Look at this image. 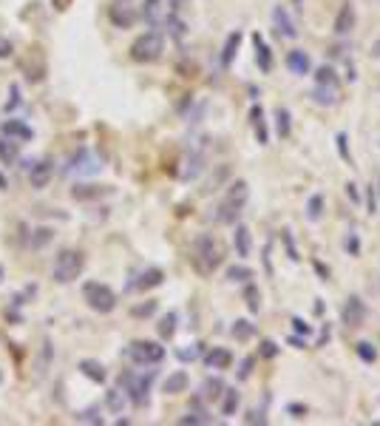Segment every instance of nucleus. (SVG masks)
Wrapping results in <instances>:
<instances>
[{"label": "nucleus", "instance_id": "1", "mask_svg": "<svg viewBox=\"0 0 380 426\" xmlns=\"http://www.w3.org/2000/svg\"><path fill=\"white\" fill-rule=\"evenodd\" d=\"M224 262V247L213 233H199L190 247V265L199 276H213Z\"/></svg>", "mask_w": 380, "mask_h": 426}, {"label": "nucleus", "instance_id": "2", "mask_svg": "<svg viewBox=\"0 0 380 426\" xmlns=\"http://www.w3.org/2000/svg\"><path fill=\"white\" fill-rule=\"evenodd\" d=\"M247 199H250V185H247L244 179L230 182L224 199L219 202L216 213H213V219H216L219 225H235V219L242 216V210H244Z\"/></svg>", "mask_w": 380, "mask_h": 426}, {"label": "nucleus", "instance_id": "3", "mask_svg": "<svg viewBox=\"0 0 380 426\" xmlns=\"http://www.w3.org/2000/svg\"><path fill=\"white\" fill-rule=\"evenodd\" d=\"M151 387H154V372H123L120 375V389L125 392V398L131 400L134 407H148L151 400Z\"/></svg>", "mask_w": 380, "mask_h": 426}, {"label": "nucleus", "instance_id": "4", "mask_svg": "<svg viewBox=\"0 0 380 426\" xmlns=\"http://www.w3.org/2000/svg\"><path fill=\"white\" fill-rule=\"evenodd\" d=\"M83 270H85V256H83V250L65 247V250H60L57 258H54V270H52V276H54L57 284H71L74 278L83 276Z\"/></svg>", "mask_w": 380, "mask_h": 426}, {"label": "nucleus", "instance_id": "5", "mask_svg": "<svg viewBox=\"0 0 380 426\" xmlns=\"http://www.w3.org/2000/svg\"><path fill=\"white\" fill-rule=\"evenodd\" d=\"M165 54V37L162 32H145L139 34L134 43H131V60L134 63H156L159 57Z\"/></svg>", "mask_w": 380, "mask_h": 426}, {"label": "nucleus", "instance_id": "6", "mask_svg": "<svg viewBox=\"0 0 380 426\" xmlns=\"http://www.w3.org/2000/svg\"><path fill=\"white\" fill-rule=\"evenodd\" d=\"M83 298H85V304L91 307V310L100 313V316H108V313L116 310V293L103 281H88L83 287Z\"/></svg>", "mask_w": 380, "mask_h": 426}, {"label": "nucleus", "instance_id": "7", "mask_svg": "<svg viewBox=\"0 0 380 426\" xmlns=\"http://www.w3.org/2000/svg\"><path fill=\"white\" fill-rule=\"evenodd\" d=\"M125 355L131 358V364L136 367H156L165 361V347L159 341H148V338H136L128 344Z\"/></svg>", "mask_w": 380, "mask_h": 426}, {"label": "nucleus", "instance_id": "8", "mask_svg": "<svg viewBox=\"0 0 380 426\" xmlns=\"http://www.w3.org/2000/svg\"><path fill=\"white\" fill-rule=\"evenodd\" d=\"M103 171V165L97 159V154L88 151V148H80L77 154H71V159L65 162V174H77V176H91Z\"/></svg>", "mask_w": 380, "mask_h": 426}, {"label": "nucleus", "instance_id": "9", "mask_svg": "<svg viewBox=\"0 0 380 426\" xmlns=\"http://www.w3.org/2000/svg\"><path fill=\"white\" fill-rule=\"evenodd\" d=\"M207 168V156L202 148H187L184 156H182V165H179V179L182 182H193L204 174Z\"/></svg>", "mask_w": 380, "mask_h": 426}, {"label": "nucleus", "instance_id": "10", "mask_svg": "<svg viewBox=\"0 0 380 426\" xmlns=\"http://www.w3.org/2000/svg\"><path fill=\"white\" fill-rule=\"evenodd\" d=\"M341 321L346 324V327H363V321H366V304H363V298L361 296H349L346 301H344V307H341Z\"/></svg>", "mask_w": 380, "mask_h": 426}, {"label": "nucleus", "instance_id": "11", "mask_svg": "<svg viewBox=\"0 0 380 426\" xmlns=\"http://www.w3.org/2000/svg\"><path fill=\"white\" fill-rule=\"evenodd\" d=\"M52 176H54V162L52 159H40L29 168V185L34 187V191H43V187L52 182Z\"/></svg>", "mask_w": 380, "mask_h": 426}, {"label": "nucleus", "instance_id": "12", "mask_svg": "<svg viewBox=\"0 0 380 426\" xmlns=\"http://www.w3.org/2000/svg\"><path fill=\"white\" fill-rule=\"evenodd\" d=\"M273 26L281 37H287V40H295L298 37V26H295V20L290 17V12L284 9V6H273Z\"/></svg>", "mask_w": 380, "mask_h": 426}, {"label": "nucleus", "instance_id": "13", "mask_svg": "<svg viewBox=\"0 0 380 426\" xmlns=\"http://www.w3.org/2000/svg\"><path fill=\"white\" fill-rule=\"evenodd\" d=\"M162 281H165V273H162L159 267H148V270H142V273L136 276V281H131V284H128V290L145 293V290H154V287H159Z\"/></svg>", "mask_w": 380, "mask_h": 426}, {"label": "nucleus", "instance_id": "14", "mask_svg": "<svg viewBox=\"0 0 380 426\" xmlns=\"http://www.w3.org/2000/svg\"><path fill=\"white\" fill-rule=\"evenodd\" d=\"M355 20H358V12H355L352 3H344L335 14V23H332V32H335L338 37H346L352 29H355Z\"/></svg>", "mask_w": 380, "mask_h": 426}, {"label": "nucleus", "instance_id": "15", "mask_svg": "<svg viewBox=\"0 0 380 426\" xmlns=\"http://www.w3.org/2000/svg\"><path fill=\"white\" fill-rule=\"evenodd\" d=\"M108 17H111V23L116 29H131L136 23V9L131 3H114L108 9Z\"/></svg>", "mask_w": 380, "mask_h": 426}, {"label": "nucleus", "instance_id": "16", "mask_svg": "<svg viewBox=\"0 0 380 426\" xmlns=\"http://www.w3.org/2000/svg\"><path fill=\"white\" fill-rule=\"evenodd\" d=\"M233 364V352L227 347H210L204 352V367L207 369H230Z\"/></svg>", "mask_w": 380, "mask_h": 426}, {"label": "nucleus", "instance_id": "17", "mask_svg": "<svg viewBox=\"0 0 380 426\" xmlns=\"http://www.w3.org/2000/svg\"><path fill=\"white\" fill-rule=\"evenodd\" d=\"M284 63H287V68L293 71L295 77H306L313 71V60H310V54H306L304 49H293Z\"/></svg>", "mask_w": 380, "mask_h": 426}, {"label": "nucleus", "instance_id": "18", "mask_svg": "<svg viewBox=\"0 0 380 426\" xmlns=\"http://www.w3.org/2000/svg\"><path fill=\"white\" fill-rule=\"evenodd\" d=\"M250 125H253V134L258 139V145H267V142H270V131H267V120H264V108H261V103H255L250 108Z\"/></svg>", "mask_w": 380, "mask_h": 426}, {"label": "nucleus", "instance_id": "19", "mask_svg": "<svg viewBox=\"0 0 380 426\" xmlns=\"http://www.w3.org/2000/svg\"><path fill=\"white\" fill-rule=\"evenodd\" d=\"M0 134H3V136H12V139H17V142H32V139H34L32 125H26L23 120H6L3 125H0Z\"/></svg>", "mask_w": 380, "mask_h": 426}, {"label": "nucleus", "instance_id": "20", "mask_svg": "<svg viewBox=\"0 0 380 426\" xmlns=\"http://www.w3.org/2000/svg\"><path fill=\"white\" fill-rule=\"evenodd\" d=\"M253 49H255V63H258V68L264 71V74H270V71H273V52H270L267 40L261 37L258 32L253 34Z\"/></svg>", "mask_w": 380, "mask_h": 426}, {"label": "nucleus", "instance_id": "21", "mask_svg": "<svg viewBox=\"0 0 380 426\" xmlns=\"http://www.w3.org/2000/svg\"><path fill=\"white\" fill-rule=\"evenodd\" d=\"M213 418H210V412L204 409V400L202 398H196L193 404H190V409H187V415H182L179 418V423H190V426H204V423H210Z\"/></svg>", "mask_w": 380, "mask_h": 426}, {"label": "nucleus", "instance_id": "22", "mask_svg": "<svg viewBox=\"0 0 380 426\" xmlns=\"http://www.w3.org/2000/svg\"><path fill=\"white\" fill-rule=\"evenodd\" d=\"M108 194H111V187H108V185H85V182H80V185L71 187V196L80 199V202L100 199V196H108Z\"/></svg>", "mask_w": 380, "mask_h": 426}, {"label": "nucleus", "instance_id": "23", "mask_svg": "<svg viewBox=\"0 0 380 426\" xmlns=\"http://www.w3.org/2000/svg\"><path fill=\"white\" fill-rule=\"evenodd\" d=\"M187 387H190L187 372H184V369H176V372H171L168 378H165L162 392H165V395H179V392H184Z\"/></svg>", "mask_w": 380, "mask_h": 426}, {"label": "nucleus", "instance_id": "24", "mask_svg": "<svg viewBox=\"0 0 380 426\" xmlns=\"http://www.w3.org/2000/svg\"><path fill=\"white\" fill-rule=\"evenodd\" d=\"M222 392H224V381H222L219 375H210V378H204L202 387H199V398H202V400H219V398H222Z\"/></svg>", "mask_w": 380, "mask_h": 426}, {"label": "nucleus", "instance_id": "25", "mask_svg": "<svg viewBox=\"0 0 380 426\" xmlns=\"http://www.w3.org/2000/svg\"><path fill=\"white\" fill-rule=\"evenodd\" d=\"M244 34L242 32H230L227 40H224V49H222V68H230L233 65V57L239 54V45H242Z\"/></svg>", "mask_w": 380, "mask_h": 426}, {"label": "nucleus", "instance_id": "26", "mask_svg": "<svg viewBox=\"0 0 380 426\" xmlns=\"http://www.w3.org/2000/svg\"><path fill=\"white\" fill-rule=\"evenodd\" d=\"M162 3H165V0H145V3H142V20H145L148 23V26H159V23L165 20V14H162Z\"/></svg>", "mask_w": 380, "mask_h": 426}, {"label": "nucleus", "instance_id": "27", "mask_svg": "<svg viewBox=\"0 0 380 426\" xmlns=\"http://www.w3.org/2000/svg\"><path fill=\"white\" fill-rule=\"evenodd\" d=\"M233 247H235V253H239L242 258H247V256H250L253 239H250V230H247V225H235V230H233Z\"/></svg>", "mask_w": 380, "mask_h": 426}, {"label": "nucleus", "instance_id": "28", "mask_svg": "<svg viewBox=\"0 0 380 426\" xmlns=\"http://www.w3.org/2000/svg\"><path fill=\"white\" fill-rule=\"evenodd\" d=\"M20 156V142L12 136H0V162L3 165H14Z\"/></svg>", "mask_w": 380, "mask_h": 426}, {"label": "nucleus", "instance_id": "29", "mask_svg": "<svg viewBox=\"0 0 380 426\" xmlns=\"http://www.w3.org/2000/svg\"><path fill=\"white\" fill-rule=\"evenodd\" d=\"M315 85H324V88H335V91H341L338 71L332 68V65H321V68H315Z\"/></svg>", "mask_w": 380, "mask_h": 426}, {"label": "nucleus", "instance_id": "30", "mask_svg": "<svg viewBox=\"0 0 380 426\" xmlns=\"http://www.w3.org/2000/svg\"><path fill=\"white\" fill-rule=\"evenodd\" d=\"M176 324H179V316L171 310V313H165L162 318H159V324H156V333H159V338L162 341H171L173 336H176Z\"/></svg>", "mask_w": 380, "mask_h": 426}, {"label": "nucleus", "instance_id": "31", "mask_svg": "<svg viewBox=\"0 0 380 426\" xmlns=\"http://www.w3.org/2000/svg\"><path fill=\"white\" fill-rule=\"evenodd\" d=\"M239 404H242V395H239V389H235V387H224V392H222V415H224V418L235 415Z\"/></svg>", "mask_w": 380, "mask_h": 426}, {"label": "nucleus", "instance_id": "32", "mask_svg": "<svg viewBox=\"0 0 380 426\" xmlns=\"http://www.w3.org/2000/svg\"><path fill=\"white\" fill-rule=\"evenodd\" d=\"M275 134L281 139H287L293 134V116H290V108H284V105L275 108Z\"/></svg>", "mask_w": 380, "mask_h": 426}, {"label": "nucleus", "instance_id": "33", "mask_svg": "<svg viewBox=\"0 0 380 426\" xmlns=\"http://www.w3.org/2000/svg\"><path fill=\"white\" fill-rule=\"evenodd\" d=\"M80 372L85 375V378H91L94 384H105V378H108V372H105V367L100 364V361H80Z\"/></svg>", "mask_w": 380, "mask_h": 426}, {"label": "nucleus", "instance_id": "34", "mask_svg": "<svg viewBox=\"0 0 380 426\" xmlns=\"http://www.w3.org/2000/svg\"><path fill=\"white\" fill-rule=\"evenodd\" d=\"M230 336H233L235 341H250V338L255 336V324L247 321V318H235L233 327H230Z\"/></svg>", "mask_w": 380, "mask_h": 426}, {"label": "nucleus", "instance_id": "35", "mask_svg": "<svg viewBox=\"0 0 380 426\" xmlns=\"http://www.w3.org/2000/svg\"><path fill=\"white\" fill-rule=\"evenodd\" d=\"M310 97H313L318 105H335V103L341 100V91H335V88H324V85H315Z\"/></svg>", "mask_w": 380, "mask_h": 426}, {"label": "nucleus", "instance_id": "36", "mask_svg": "<svg viewBox=\"0 0 380 426\" xmlns=\"http://www.w3.org/2000/svg\"><path fill=\"white\" fill-rule=\"evenodd\" d=\"M224 276H227V281H233V284H244V281H250L255 273H253L247 265H230Z\"/></svg>", "mask_w": 380, "mask_h": 426}, {"label": "nucleus", "instance_id": "37", "mask_svg": "<svg viewBox=\"0 0 380 426\" xmlns=\"http://www.w3.org/2000/svg\"><path fill=\"white\" fill-rule=\"evenodd\" d=\"M244 301H247V310L258 313L261 310V290L255 287L253 281H244Z\"/></svg>", "mask_w": 380, "mask_h": 426}, {"label": "nucleus", "instance_id": "38", "mask_svg": "<svg viewBox=\"0 0 380 426\" xmlns=\"http://www.w3.org/2000/svg\"><path fill=\"white\" fill-rule=\"evenodd\" d=\"M321 216H324V196L321 194H313L310 199H306V219L318 222Z\"/></svg>", "mask_w": 380, "mask_h": 426}, {"label": "nucleus", "instance_id": "39", "mask_svg": "<svg viewBox=\"0 0 380 426\" xmlns=\"http://www.w3.org/2000/svg\"><path fill=\"white\" fill-rule=\"evenodd\" d=\"M355 352H358V358L363 364H374L377 361V347L372 341H358V344H355Z\"/></svg>", "mask_w": 380, "mask_h": 426}, {"label": "nucleus", "instance_id": "40", "mask_svg": "<svg viewBox=\"0 0 380 426\" xmlns=\"http://www.w3.org/2000/svg\"><path fill=\"white\" fill-rule=\"evenodd\" d=\"M162 23H165V26H168L171 37H176V40H182V37H184V32H187L184 20H179V17H176V12H173V14H168V17H165Z\"/></svg>", "mask_w": 380, "mask_h": 426}, {"label": "nucleus", "instance_id": "41", "mask_svg": "<svg viewBox=\"0 0 380 426\" xmlns=\"http://www.w3.org/2000/svg\"><path fill=\"white\" fill-rule=\"evenodd\" d=\"M52 239H54V230H52V227H37V230H34V242H32V247L40 250V247L49 245Z\"/></svg>", "mask_w": 380, "mask_h": 426}, {"label": "nucleus", "instance_id": "42", "mask_svg": "<svg viewBox=\"0 0 380 426\" xmlns=\"http://www.w3.org/2000/svg\"><path fill=\"white\" fill-rule=\"evenodd\" d=\"M125 400H128V398H125L123 389H111V392H108V407H111L116 415H120V412L125 409Z\"/></svg>", "mask_w": 380, "mask_h": 426}, {"label": "nucleus", "instance_id": "43", "mask_svg": "<svg viewBox=\"0 0 380 426\" xmlns=\"http://www.w3.org/2000/svg\"><path fill=\"white\" fill-rule=\"evenodd\" d=\"M202 347H204V344H190V347H184V349H176V358H179V361H196L199 355H202Z\"/></svg>", "mask_w": 380, "mask_h": 426}, {"label": "nucleus", "instance_id": "44", "mask_svg": "<svg viewBox=\"0 0 380 426\" xmlns=\"http://www.w3.org/2000/svg\"><path fill=\"white\" fill-rule=\"evenodd\" d=\"M344 250L349 256H361V239H358V233H349L346 239H344Z\"/></svg>", "mask_w": 380, "mask_h": 426}, {"label": "nucleus", "instance_id": "45", "mask_svg": "<svg viewBox=\"0 0 380 426\" xmlns=\"http://www.w3.org/2000/svg\"><path fill=\"white\" fill-rule=\"evenodd\" d=\"M293 329H295V336H304V338L313 336V324H306L301 316H293Z\"/></svg>", "mask_w": 380, "mask_h": 426}, {"label": "nucleus", "instance_id": "46", "mask_svg": "<svg viewBox=\"0 0 380 426\" xmlns=\"http://www.w3.org/2000/svg\"><path fill=\"white\" fill-rule=\"evenodd\" d=\"M258 355H261V358H275V355H278V344L270 341V338H264V341L258 344Z\"/></svg>", "mask_w": 380, "mask_h": 426}, {"label": "nucleus", "instance_id": "47", "mask_svg": "<svg viewBox=\"0 0 380 426\" xmlns=\"http://www.w3.org/2000/svg\"><path fill=\"white\" fill-rule=\"evenodd\" d=\"M154 313H156V301L139 304V307H134V310H131V316H136V318H148V316H154Z\"/></svg>", "mask_w": 380, "mask_h": 426}, {"label": "nucleus", "instance_id": "48", "mask_svg": "<svg viewBox=\"0 0 380 426\" xmlns=\"http://www.w3.org/2000/svg\"><path fill=\"white\" fill-rule=\"evenodd\" d=\"M253 364H255V358H253V355H247V358L239 364V381H247V378H250V372H253Z\"/></svg>", "mask_w": 380, "mask_h": 426}, {"label": "nucleus", "instance_id": "49", "mask_svg": "<svg viewBox=\"0 0 380 426\" xmlns=\"http://www.w3.org/2000/svg\"><path fill=\"white\" fill-rule=\"evenodd\" d=\"M77 420H83V423H103V418H100V412L97 409H83L80 415H77Z\"/></svg>", "mask_w": 380, "mask_h": 426}, {"label": "nucleus", "instance_id": "50", "mask_svg": "<svg viewBox=\"0 0 380 426\" xmlns=\"http://www.w3.org/2000/svg\"><path fill=\"white\" fill-rule=\"evenodd\" d=\"M12 57V43L6 37H0V60H9Z\"/></svg>", "mask_w": 380, "mask_h": 426}, {"label": "nucleus", "instance_id": "51", "mask_svg": "<svg viewBox=\"0 0 380 426\" xmlns=\"http://www.w3.org/2000/svg\"><path fill=\"white\" fill-rule=\"evenodd\" d=\"M244 420H247V423H267V418H264V412H258V409H250Z\"/></svg>", "mask_w": 380, "mask_h": 426}, {"label": "nucleus", "instance_id": "52", "mask_svg": "<svg viewBox=\"0 0 380 426\" xmlns=\"http://www.w3.org/2000/svg\"><path fill=\"white\" fill-rule=\"evenodd\" d=\"M346 196H349L352 202H361V194H358V185H355V182H346Z\"/></svg>", "mask_w": 380, "mask_h": 426}, {"label": "nucleus", "instance_id": "53", "mask_svg": "<svg viewBox=\"0 0 380 426\" xmlns=\"http://www.w3.org/2000/svg\"><path fill=\"white\" fill-rule=\"evenodd\" d=\"M284 242H287V250H290V258H293V262H298V253H295V247H293V239H290V230H284Z\"/></svg>", "mask_w": 380, "mask_h": 426}, {"label": "nucleus", "instance_id": "54", "mask_svg": "<svg viewBox=\"0 0 380 426\" xmlns=\"http://www.w3.org/2000/svg\"><path fill=\"white\" fill-rule=\"evenodd\" d=\"M374 196H377V191H372V185H369V191H366V205H369V213H374V210H377Z\"/></svg>", "mask_w": 380, "mask_h": 426}, {"label": "nucleus", "instance_id": "55", "mask_svg": "<svg viewBox=\"0 0 380 426\" xmlns=\"http://www.w3.org/2000/svg\"><path fill=\"white\" fill-rule=\"evenodd\" d=\"M287 344H290V347H295V349H304V347H306V338H304V336H290V338H287Z\"/></svg>", "mask_w": 380, "mask_h": 426}, {"label": "nucleus", "instance_id": "56", "mask_svg": "<svg viewBox=\"0 0 380 426\" xmlns=\"http://www.w3.org/2000/svg\"><path fill=\"white\" fill-rule=\"evenodd\" d=\"M287 412H290L293 418H304V415H306V407H301V404H290Z\"/></svg>", "mask_w": 380, "mask_h": 426}, {"label": "nucleus", "instance_id": "57", "mask_svg": "<svg viewBox=\"0 0 380 426\" xmlns=\"http://www.w3.org/2000/svg\"><path fill=\"white\" fill-rule=\"evenodd\" d=\"M338 151L344 159H349V151H346V134H338Z\"/></svg>", "mask_w": 380, "mask_h": 426}, {"label": "nucleus", "instance_id": "58", "mask_svg": "<svg viewBox=\"0 0 380 426\" xmlns=\"http://www.w3.org/2000/svg\"><path fill=\"white\" fill-rule=\"evenodd\" d=\"M187 3H190V0H171V12H182Z\"/></svg>", "mask_w": 380, "mask_h": 426}, {"label": "nucleus", "instance_id": "59", "mask_svg": "<svg viewBox=\"0 0 380 426\" xmlns=\"http://www.w3.org/2000/svg\"><path fill=\"white\" fill-rule=\"evenodd\" d=\"M329 341V324H324V329H321V338H318V347H324Z\"/></svg>", "mask_w": 380, "mask_h": 426}, {"label": "nucleus", "instance_id": "60", "mask_svg": "<svg viewBox=\"0 0 380 426\" xmlns=\"http://www.w3.org/2000/svg\"><path fill=\"white\" fill-rule=\"evenodd\" d=\"M315 270L321 273V281H326V278H329V270H326V267H324L321 262H315Z\"/></svg>", "mask_w": 380, "mask_h": 426}, {"label": "nucleus", "instance_id": "61", "mask_svg": "<svg viewBox=\"0 0 380 426\" xmlns=\"http://www.w3.org/2000/svg\"><path fill=\"white\" fill-rule=\"evenodd\" d=\"M374 187H377V196H380V182H377V185H374Z\"/></svg>", "mask_w": 380, "mask_h": 426}, {"label": "nucleus", "instance_id": "62", "mask_svg": "<svg viewBox=\"0 0 380 426\" xmlns=\"http://www.w3.org/2000/svg\"><path fill=\"white\" fill-rule=\"evenodd\" d=\"M0 384H3V372H0Z\"/></svg>", "mask_w": 380, "mask_h": 426}, {"label": "nucleus", "instance_id": "63", "mask_svg": "<svg viewBox=\"0 0 380 426\" xmlns=\"http://www.w3.org/2000/svg\"><path fill=\"white\" fill-rule=\"evenodd\" d=\"M293 3H298V6H301V0H293Z\"/></svg>", "mask_w": 380, "mask_h": 426}, {"label": "nucleus", "instance_id": "64", "mask_svg": "<svg viewBox=\"0 0 380 426\" xmlns=\"http://www.w3.org/2000/svg\"><path fill=\"white\" fill-rule=\"evenodd\" d=\"M0 276H3V270H0Z\"/></svg>", "mask_w": 380, "mask_h": 426}]
</instances>
